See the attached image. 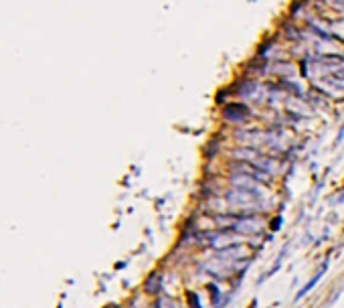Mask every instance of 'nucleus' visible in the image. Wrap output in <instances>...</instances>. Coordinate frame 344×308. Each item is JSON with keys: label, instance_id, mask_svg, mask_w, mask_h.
I'll return each mask as SVG.
<instances>
[{"label": "nucleus", "instance_id": "f257e3e1", "mask_svg": "<svg viewBox=\"0 0 344 308\" xmlns=\"http://www.w3.org/2000/svg\"><path fill=\"white\" fill-rule=\"evenodd\" d=\"M146 292L150 294H160L162 292V276L160 274H150L146 280Z\"/></svg>", "mask_w": 344, "mask_h": 308}, {"label": "nucleus", "instance_id": "f03ea898", "mask_svg": "<svg viewBox=\"0 0 344 308\" xmlns=\"http://www.w3.org/2000/svg\"><path fill=\"white\" fill-rule=\"evenodd\" d=\"M326 268H328V264H324V266L320 268V272H318V274H316V276H314V278H312V280H310V282H308V284H306V286H304V288H302V290L298 292L296 300L304 298V296H306V294H308V292H310V290H312V288H314V286H316V284L320 282V278H322V274H324V270H326Z\"/></svg>", "mask_w": 344, "mask_h": 308}, {"label": "nucleus", "instance_id": "7ed1b4c3", "mask_svg": "<svg viewBox=\"0 0 344 308\" xmlns=\"http://www.w3.org/2000/svg\"><path fill=\"white\" fill-rule=\"evenodd\" d=\"M209 292H211V300L217 304V302H219V296H221V294H219V288H217L215 284H209Z\"/></svg>", "mask_w": 344, "mask_h": 308}, {"label": "nucleus", "instance_id": "20e7f679", "mask_svg": "<svg viewBox=\"0 0 344 308\" xmlns=\"http://www.w3.org/2000/svg\"><path fill=\"white\" fill-rule=\"evenodd\" d=\"M188 300H190L192 308H201V304H199V298H194V292H188Z\"/></svg>", "mask_w": 344, "mask_h": 308}, {"label": "nucleus", "instance_id": "39448f33", "mask_svg": "<svg viewBox=\"0 0 344 308\" xmlns=\"http://www.w3.org/2000/svg\"><path fill=\"white\" fill-rule=\"evenodd\" d=\"M279 225H281V217H277V219L273 221V227H271V229H273V231H277V229H279Z\"/></svg>", "mask_w": 344, "mask_h": 308}]
</instances>
